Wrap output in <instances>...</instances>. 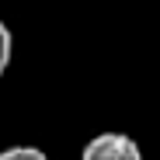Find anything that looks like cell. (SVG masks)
Returning <instances> with one entry per match:
<instances>
[{"mask_svg": "<svg viewBox=\"0 0 160 160\" xmlns=\"http://www.w3.org/2000/svg\"><path fill=\"white\" fill-rule=\"evenodd\" d=\"M80 160H143V150L125 132H101L84 146Z\"/></svg>", "mask_w": 160, "mask_h": 160, "instance_id": "cell-1", "label": "cell"}, {"mask_svg": "<svg viewBox=\"0 0 160 160\" xmlns=\"http://www.w3.org/2000/svg\"><path fill=\"white\" fill-rule=\"evenodd\" d=\"M0 160H49L38 146H7L0 150Z\"/></svg>", "mask_w": 160, "mask_h": 160, "instance_id": "cell-2", "label": "cell"}, {"mask_svg": "<svg viewBox=\"0 0 160 160\" xmlns=\"http://www.w3.org/2000/svg\"><path fill=\"white\" fill-rule=\"evenodd\" d=\"M11 56H14V35L4 21H0V77H4V70L11 66Z\"/></svg>", "mask_w": 160, "mask_h": 160, "instance_id": "cell-3", "label": "cell"}]
</instances>
